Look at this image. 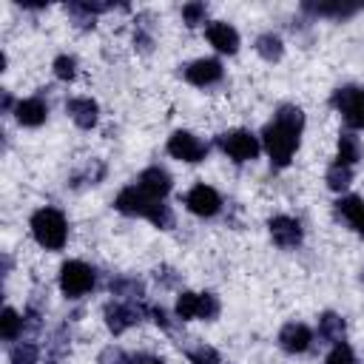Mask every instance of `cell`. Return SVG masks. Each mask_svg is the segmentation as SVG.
<instances>
[{
	"label": "cell",
	"instance_id": "6da1fadb",
	"mask_svg": "<svg viewBox=\"0 0 364 364\" xmlns=\"http://www.w3.org/2000/svg\"><path fill=\"white\" fill-rule=\"evenodd\" d=\"M301 128H304V114L299 105H282L273 117V122L264 125L262 131V142H264V151L270 156V162L276 168H284L290 165L296 148H299V136H301Z\"/></svg>",
	"mask_w": 364,
	"mask_h": 364
},
{
	"label": "cell",
	"instance_id": "7a4b0ae2",
	"mask_svg": "<svg viewBox=\"0 0 364 364\" xmlns=\"http://www.w3.org/2000/svg\"><path fill=\"white\" fill-rule=\"evenodd\" d=\"M114 208H117L119 213H125V216H145V219H151V222H154L156 228H162V230H168V228L173 225L171 208H168L162 199H151L139 185L122 188V191L117 193V199H114Z\"/></svg>",
	"mask_w": 364,
	"mask_h": 364
},
{
	"label": "cell",
	"instance_id": "3957f363",
	"mask_svg": "<svg viewBox=\"0 0 364 364\" xmlns=\"http://www.w3.org/2000/svg\"><path fill=\"white\" fill-rule=\"evenodd\" d=\"M31 233L37 239V245H43L46 250H60L65 245V216L57 208H40L31 216Z\"/></svg>",
	"mask_w": 364,
	"mask_h": 364
},
{
	"label": "cell",
	"instance_id": "277c9868",
	"mask_svg": "<svg viewBox=\"0 0 364 364\" xmlns=\"http://www.w3.org/2000/svg\"><path fill=\"white\" fill-rule=\"evenodd\" d=\"M94 270L85 264V262H65L60 267V290L68 296V299H80L85 296L91 287H94Z\"/></svg>",
	"mask_w": 364,
	"mask_h": 364
},
{
	"label": "cell",
	"instance_id": "5b68a950",
	"mask_svg": "<svg viewBox=\"0 0 364 364\" xmlns=\"http://www.w3.org/2000/svg\"><path fill=\"white\" fill-rule=\"evenodd\" d=\"M333 105L341 111V117L350 128H364V88H358V85L338 88L333 94Z\"/></svg>",
	"mask_w": 364,
	"mask_h": 364
},
{
	"label": "cell",
	"instance_id": "8992f818",
	"mask_svg": "<svg viewBox=\"0 0 364 364\" xmlns=\"http://www.w3.org/2000/svg\"><path fill=\"white\" fill-rule=\"evenodd\" d=\"M216 145L236 162H247V159H256L259 154V139L250 134V131H228V134H219L216 136Z\"/></svg>",
	"mask_w": 364,
	"mask_h": 364
},
{
	"label": "cell",
	"instance_id": "52a82bcc",
	"mask_svg": "<svg viewBox=\"0 0 364 364\" xmlns=\"http://www.w3.org/2000/svg\"><path fill=\"white\" fill-rule=\"evenodd\" d=\"M168 154L173 159H182V162H199V159H205L208 145L188 131H173L168 139Z\"/></svg>",
	"mask_w": 364,
	"mask_h": 364
},
{
	"label": "cell",
	"instance_id": "ba28073f",
	"mask_svg": "<svg viewBox=\"0 0 364 364\" xmlns=\"http://www.w3.org/2000/svg\"><path fill=\"white\" fill-rule=\"evenodd\" d=\"M136 321H139V307H134V301H111V304H105V324H108V330L114 336L125 333Z\"/></svg>",
	"mask_w": 364,
	"mask_h": 364
},
{
	"label": "cell",
	"instance_id": "9c48e42d",
	"mask_svg": "<svg viewBox=\"0 0 364 364\" xmlns=\"http://www.w3.org/2000/svg\"><path fill=\"white\" fill-rule=\"evenodd\" d=\"M185 205H188V210L196 213V216H213V213L222 208V199H219V193H216L213 188H208V185H196V188L188 191Z\"/></svg>",
	"mask_w": 364,
	"mask_h": 364
},
{
	"label": "cell",
	"instance_id": "30bf717a",
	"mask_svg": "<svg viewBox=\"0 0 364 364\" xmlns=\"http://www.w3.org/2000/svg\"><path fill=\"white\" fill-rule=\"evenodd\" d=\"M267 228L279 247H296L301 242V225L293 216H273L267 222Z\"/></svg>",
	"mask_w": 364,
	"mask_h": 364
},
{
	"label": "cell",
	"instance_id": "8fae6325",
	"mask_svg": "<svg viewBox=\"0 0 364 364\" xmlns=\"http://www.w3.org/2000/svg\"><path fill=\"white\" fill-rule=\"evenodd\" d=\"M151 199H165L168 193H171V176H168V171H162V168H145L142 173H139V182H136Z\"/></svg>",
	"mask_w": 364,
	"mask_h": 364
},
{
	"label": "cell",
	"instance_id": "7c38bea8",
	"mask_svg": "<svg viewBox=\"0 0 364 364\" xmlns=\"http://www.w3.org/2000/svg\"><path fill=\"white\" fill-rule=\"evenodd\" d=\"M219 77H222V63H219V60H210V57L196 60V63H191V65L185 68V80L193 82V85H210V82H216Z\"/></svg>",
	"mask_w": 364,
	"mask_h": 364
},
{
	"label": "cell",
	"instance_id": "4fadbf2b",
	"mask_svg": "<svg viewBox=\"0 0 364 364\" xmlns=\"http://www.w3.org/2000/svg\"><path fill=\"white\" fill-rule=\"evenodd\" d=\"M310 341H313V333H310L304 324H296V321L284 324L282 333H279V344H282V350H287V353H304V350L310 347Z\"/></svg>",
	"mask_w": 364,
	"mask_h": 364
},
{
	"label": "cell",
	"instance_id": "5bb4252c",
	"mask_svg": "<svg viewBox=\"0 0 364 364\" xmlns=\"http://www.w3.org/2000/svg\"><path fill=\"white\" fill-rule=\"evenodd\" d=\"M14 117H17V122H20V125L37 128V125H43V122H46V117H48V108H46V102H43L40 97H31V100H20V102L14 105Z\"/></svg>",
	"mask_w": 364,
	"mask_h": 364
},
{
	"label": "cell",
	"instance_id": "9a60e30c",
	"mask_svg": "<svg viewBox=\"0 0 364 364\" xmlns=\"http://www.w3.org/2000/svg\"><path fill=\"white\" fill-rule=\"evenodd\" d=\"M65 111L71 114V119H74L80 128H94L97 119H100V108H97V102L88 100V97H74V100H68V102H65Z\"/></svg>",
	"mask_w": 364,
	"mask_h": 364
},
{
	"label": "cell",
	"instance_id": "2e32d148",
	"mask_svg": "<svg viewBox=\"0 0 364 364\" xmlns=\"http://www.w3.org/2000/svg\"><path fill=\"white\" fill-rule=\"evenodd\" d=\"M208 40L222 54H236V48H239V34L228 23H210L208 26Z\"/></svg>",
	"mask_w": 364,
	"mask_h": 364
},
{
	"label": "cell",
	"instance_id": "e0dca14e",
	"mask_svg": "<svg viewBox=\"0 0 364 364\" xmlns=\"http://www.w3.org/2000/svg\"><path fill=\"white\" fill-rule=\"evenodd\" d=\"M336 210L358 236H364V202L358 196H341L336 202Z\"/></svg>",
	"mask_w": 364,
	"mask_h": 364
},
{
	"label": "cell",
	"instance_id": "ac0fdd59",
	"mask_svg": "<svg viewBox=\"0 0 364 364\" xmlns=\"http://www.w3.org/2000/svg\"><path fill=\"white\" fill-rule=\"evenodd\" d=\"M318 338L327 344L344 341V318L336 313H321L318 316Z\"/></svg>",
	"mask_w": 364,
	"mask_h": 364
},
{
	"label": "cell",
	"instance_id": "d6986e66",
	"mask_svg": "<svg viewBox=\"0 0 364 364\" xmlns=\"http://www.w3.org/2000/svg\"><path fill=\"white\" fill-rule=\"evenodd\" d=\"M361 159V142H358V136L355 134H341L338 136V154H336V162L338 165H353V162H358Z\"/></svg>",
	"mask_w": 364,
	"mask_h": 364
},
{
	"label": "cell",
	"instance_id": "ffe728a7",
	"mask_svg": "<svg viewBox=\"0 0 364 364\" xmlns=\"http://www.w3.org/2000/svg\"><path fill=\"white\" fill-rule=\"evenodd\" d=\"M256 51H259V57H262V60L276 63V60H282V54H284V43H282V37H279V34L267 31V34H262V37L256 40Z\"/></svg>",
	"mask_w": 364,
	"mask_h": 364
},
{
	"label": "cell",
	"instance_id": "44dd1931",
	"mask_svg": "<svg viewBox=\"0 0 364 364\" xmlns=\"http://www.w3.org/2000/svg\"><path fill=\"white\" fill-rule=\"evenodd\" d=\"M111 293H114V296H122V299H128V301H136L139 296H145V287H142V282L134 279V276H119V279L111 282Z\"/></svg>",
	"mask_w": 364,
	"mask_h": 364
},
{
	"label": "cell",
	"instance_id": "7402d4cb",
	"mask_svg": "<svg viewBox=\"0 0 364 364\" xmlns=\"http://www.w3.org/2000/svg\"><path fill=\"white\" fill-rule=\"evenodd\" d=\"M304 11L327 14V17H350L358 11V6H353V3H304Z\"/></svg>",
	"mask_w": 364,
	"mask_h": 364
},
{
	"label": "cell",
	"instance_id": "603a6c76",
	"mask_svg": "<svg viewBox=\"0 0 364 364\" xmlns=\"http://www.w3.org/2000/svg\"><path fill=\"white\" fill-rule=\"evenodd\" d=\"M26 327V318H20L17 316V310H11V307H6L3 310V316H0V336L6 338V341H11V338H17L20 336V330Z\"/></svg>",
	"mask_w": 364,
	"mask_h": 364
},
{
	"label": "cell",
	"instance_id": "cb8c5ba5",
	"mask_svg": "<svg viewBox=\"0 0 364 364\" xmlns=\"http://www.w3.org/2000/svg\"><path fill=\"white\" fill-rule=\"evenodd\" d=\"M11 364H37L40 358V347L31 344V341H23V344H14L11 353H9Z\"/></svg>",
	"mask_w": 364,
	"mask_h": 364
},
{
	"label": "cell",
	"instance_id": "d4e9b609",
	"mask_svg": "<svg viewBox=\"0 0 364 364\" xmlns=\"http://www.w3.org/2000/svg\"><path fill=\"white\" fill-rule=\"evenodd\" d=\"M350 182H353V171H350L347 165H338V162H336V165L327 168V185H330L333 191H344Z\"/></svg>",
	"mask_w": 364,
	"mask_h": 364
},
{
	"label": "cell",
	"instance_id": "484cf974",
	"mask_svg": "<svg viewBox=\"0 0 364 364\" xmlns=\"http://www.w3.org/2000/svg\"><path fill=\"white\" fill-rule=\"evenodd\" d=\"M176 316H179L182 321L196 318V316H199V293H182V296L176 299Z\"/></svg>",
	"mask_w": 364,
	"mask_h": 364
},
{
	"label": "cell",
	"instance_id": "4316f807",
	"mask_svg": "<svg viewBox=\"0 0 364 364\" xmlns=\"http://www.w3.org/2000/svg\"><path fill=\"white\" fill-rule=\"evenodd\" d=\"M54 74H57L60 80H74V77H77V60L68 57V54H60V57L54 60Z\"/></svg>",
	"mask_w": 364,
	"mask_h": 364
},
{
	"label": "cell",
	"instance_id": "83f0119b",
	"mask_svg": "<svg viewBox=\"0 0 364 364\" xmlns=\"http://www.w3.org/2000/svg\"><path fill=\"white\" fill-rule=\"evenodd\" d=\"M219 316V299L213 293H199V316L196 318H216Z\"/></svg>",
	"mask_w": 364,
	"mask_h": 364
},
{
	"label": "cell",
	"instance_id": "f1b7e54d",
	"mask_svg": "<svg viewBox=\"0 0 364 364\" xmlns=\"http://www.w3.org/2000/svg\"><path fill=\"white\" fill-rule=\"evenodd\" d=\"M191 364H222V361H219V353L213 347L199 344V347L191 350Z\"/></svg>",
	"mask_w": 364,
	"mask_h": 364
},
{
	"label": "cell",
	"instance_id": "f546056e",
	"mask_svg": "<svg viewBox=\"0 0 364 364\" xmlns=\"http://www.w3.org/2000/svg\"><path fill=\"white\" fill-rule=\"evenodd\" d=\"M324 364H355V358H353V350H350V344L338 341V344L333 347V353L327 355V361H324Z\"/></svg>",
	"mask_w": 364,
	"mask_h": 364
},
{
	"label": "cell",
	"instance_id": "4dcf8cb0",
	"mask_svg": "<svg viewBox=\"0 0 364 364\" xmlns=\"http://www.w3.org/2000/svg\"><path fill=\"white\" fill-rule=\"evenodd\" d=\"M182 17L188 26H199L205 20V3H188L182 6Z\"/></svg>",
	"mask_w": 364,
	"mask_h": 364
},
{
	"label": "cell",
	"instance_id": "1f68e13d",
	"mask_svg": "<svg viewBox=\"0 0 364 364\" xmlns=\"http://www.w3.org/2000/svg\"><path fill=\"white\" fill-rule=\"evenodd\" d=\"M100 364H128V355L119 347H105L100 353Z\"/></svg>",
	"mask_w": 364,
	"mask_h": 364
},
{
	"label": "cell",
	"instance_id": "d6a6232c",
	"mask_svg": "<svg viewBox=\"0 0 364 364\" xmlns=\"http://www.w3.org/2000/svg\"><path fill=\"white\" fill-rule=\"evenodd\" d=\"M151 31H148V23L142 20V23H136V31H134V46H139L142 51H148L151 48Z\"/></svg>",
	"mask_w": 364,
	"mask_h": 364
},
{
	"label": "cell",
	"instance_id": "836d02e7",
	"mask_svg": "<svg viewBox=\"0 0 364 364\" xmlns=\"http://www.w3.org/2000/svg\"><path fill=\"white\" fill-rule=\"evenodd\" d=\"M128 364H165L162 358H156V355H148V353H139V355H134V358H128Z\"/></svg>",
	"mask_w": 364,
	"mask_h": 364
},
{
	"label": "cell",
	"instance_id": "e575fe53",
	"mask_svg": "<svg viewBox=\"0 0 364 364\" xmlns=\"http://www.w3.org/2000/svg\"><path fill=\"white\" fill-rule=\"evenodd\" d=\"M171 273H173V270H168V267H162V270L156 267V282L162 279V284H168V287H173V284H176V276H171Z\"/></svg>",
	"mask_w": 364,
	"mask_h": 364
},
{
	"label": "cell",
	"instance_id": "d590c367",
	"mask_svg": "<svg viewBox=\"0 0 364 364\" xmlns=\"http://www.w3.org/2000/svg\"><path fill=\"white\" fill-rule=\"evenodd\" d=\"M151 316H154V321H156L159 327H171V321H168V313H165L162 307H154V310H151Z\"/></svg>",
	"mask_w": 364,
	"mask_h": 364
},
{
	"label": "cell",
	"instance_id": "8d00e7d4",
	"mask_svg": "<svg viewBox=\"0 0 364 364\" xmlns=\"http://www.w3.org/2000/svg\"><path fill=\"white\" fill-rule=\"evenodd\" d=\"M361 282H364V273H361Z\"/></svg>",
	"mask_w": 364,
	"mask_h": 364
}]
</instances>
